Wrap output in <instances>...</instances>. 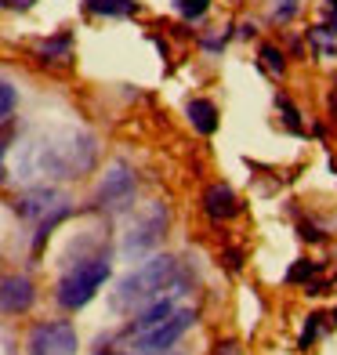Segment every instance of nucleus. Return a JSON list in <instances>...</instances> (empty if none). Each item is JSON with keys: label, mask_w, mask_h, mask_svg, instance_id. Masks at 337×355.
Returning a JSON list of instances; mask_svg holds the SVG:
<instances>
[{"label": "nucleus", "mask_w": 337, "mask_h": 355, "mask_svg": "<svg viewBox=\"0 0 337 355\" xmlns=\"http://www.w3.org/2000/svg\"><path fill=\"white\" fill-rule=\"evenodd\" d=\"M15 105H19V94H15L11 84H4V80H0V120H8L11 112H15Z\"/></svg>", "instance_id": "nucleus-18"}, {"label": "nucleus", "mask_w": 337, "mask_h": 355, "mask_svg": "<svg viewBox=\"0 0 337 355\" xmlns=\"http://www.w3.org/2000/svg\"><path fill=\"white\" fill-rule=\"evenodd\" d=\"M309 40H312V47H316L323 58H334V55H337V19H334L330 26L309 29Z\"/></svg>", "instance_id": "nucleus-14"}, {"label": "nucleus", "mask_w": 337, "mask_h": 355, "mask_svg": "<svg viewBox=\"0 0 337 355\" xmlns=\"http://www.w3.org/2000/svg\"><path fill=\"white\" fill-rule=\"evenodd\" d=\"M164 232H167V207L164 203H149L146 211L131 221V229H127V236H123V243H120L123 257L127 261H141L146 254L156 250V243L164 239Z\"/></svg>", "instance_id": "nucleus-4"}, {"label": "nucleus", "mask_w": 337, "mask_h": 355, "mask_svg": "<svg viewBox=\"0 0 337 355\" xmlns=\"http://www.w3.org/2000/svg\"><path fill=\"white\" fill-rule=\"evenodd\" d=\"M109 257L105 254H94V257H84V261H76L66 276L58 279V290H55V297L58 304L66 312H76V309H84V304L98 294L102 283L109 279Z\"/></svg>", "instance_id": "nucleus-3"}, {"label": "nucleus", "mask_w": 337, "mask_h": 355, "mask_svg": "<svg viewBox=\"0 0 337 355\" xmlns=\"http://www.w3.org/2000/svg\"><path fill=\"white\" fill-rule=\"evenodd\" d=\"M69 51H73L69 33H58V37H51V40H40V44H37V55H40L44 62H66Z\"/></svg>", "instance_id": "nucleus-15"}, {"label": "nucleus", "mask_w": 337, "mask_h": 355, "mask_svg": "<svg viewBox=\"0 0 337 355\" xmlns=\"http://www.w3.org/2000/svg\"><path fill=\"white\" fill-rule=\"evenodd\" d=\"M94 159H98V141L84 131H55L44 135L33 145H26L19 159L22 178H55V182H69V178H84Z\"/></svg>", "instance_id": "nucleus-1"}, {"label": "nucleus", "mask_w": 337, "mask_h": 355, "mask_svg": "<svg viewBox=\"0 0 337 355\" xmlns=\"http://www.w3.org/2000/svg\"><path fill=\"white\" fill-rule=\"evenodd\" d=\"M319 319H323V315H309V322H304V330H301V341H297V345H301L304 352H309V345L316 341V334H319Z\"/></svg>", "instance_id": "nucleus-21"}, {"label": "nucleus", "mask_w": 337, "mask_h": 355, "mask_svg": "<svg viewBox=\"0 0 337 355\" xmlns=\"http://www.w3.org/2000/svg\"><path fill=\"white\" fill-rule=\"evenodd\" d=\"M185 112H189V123L196 127L200 135H214L218 131V109H214L211 98H192Z\"/></svg>", "instance_id": "nucleus-12"}, {"label": "nucleus", "mask_w": 337, "mask_h": 355, "mask_svg": "<svg viewBox=\"0 0 337 355\" xmlns=\"http://www.w3.org/2000/svg\"><path fill=\"white\" fill-rule=\"evenodd\" d=\"M174 279H178V261H174L171 254H156V257L141 261L135 272H127V276L116 283V290H112V309L116 312L146 309L149 301L167 294V290L174 286Z\"/></svg>", "instance_id": "nucleus-2"}, {"label": "nucleus", "mask_w": 337, "mask_h": 355, "mask_svg": "<svg viewBox=\"0 0 337 355\" xmlns=\"http://www.w3.org/2000/svg\"><path fill=\"white\" fill-rule=\"evenodd\" d=\"M334 322H337V309H334Z\"/></svg>", "instance_id": "nucleus-29"}, {"label": "nucleus", "mask_w": 337, "mask_h": 355, "mask_svg": "<svg viewBox=\"0 0 337 355\" xmlns=\"http://www.w3.org/2000/svg\"><path fill=\"white\" fill-rule=\"evenodd\" d=\"M80 337L69 322H40L26 337V355H76Z\"/></svg>", "instance_id": "nucleus-8"}, {"label": "nucleus", "mask_w": 337, "mask_h": 355, "mask_svg": "<svg viewBox=\"0 0 337 355\" xmlns=\"http://www.w3.org/2000/svg\"><path fill=\"white\" fill-rule=\"evenodd\" d=\"M171 312H174V301H171V297H156V301L146 304V309L135 312V319H131V327H127V330H131V334H141V330H149L153 322L167 319Z\"/></svg>", "instance_id": "nucleus-11"}, {"label": "nucleus", "mask_w": 337, "mask_h": 355, "mask_svg": "<svg viewBox=\"0 0 337 355\" xmlns=\"http://www.w3.org/2000/svg\"><path fill=\"white\" fill-rule=\"evenodd\" d=\"M98 355H112V352H109V348H105V352H98Z\"/></svg>", "instance_id": "nucleus-27"}, {"label": "nucleus", "mask_w": 337, "mask_h": 355, "mask_svg": "<svg viewBox=\"0 0 337 355\" xmlns=\"http://www.w3.org/2000/svg\"><path fill=\"white\" fill-rule=\"evenodd\" d=\"M37 286L29 276H0V312L4 315H22L33 309Z\"/></svg>", "instance_id": "nucleus-9"}, {"label": "nucleus", "mask_w": 337, "mask_h": 355, "mask_svg": "<svg viewBox=\"0 0 337 355\" xmlns=\"http://www.w3.org/2000/svg\"><path fill=\"white\" fill-rule=\"evenodd\" d=\"M203 211L211 214L214 221H229L239 214V196L229 185H211L203 192Z\"/></svg>", "instance_id": "nucleus-10"}, {"label": "nucleus", "mask_w": 337, "mask_h": 355, "mask_svg": "<svg viewBox=\"0 0 337 355\" xmlns=\"http://www.w3.org/2000/svg\"><path fill=\"white\" fill-rule=\"evenodd\" d=\"M214 355H239V345H236V341H225V345H218Z\"/></svg>", "instance_id": "nucleus-24"}, {"label": "nucleus", "mask_w": 337, "mask_h": 355, "mask_svg": "<svg viewBox=\"0 0 337 355\" xmlns=\"http://www.w3.org/2000/svg\"><path fill=\"white\" fill-rule=\"evenodd\" d=\"M279 109L286 112V123H291V127H294V131H301V123H297V109H294L291 102H286V98H279Z\"/></svg>", "instance_id": "nucleus-23"}, {"label": "nucleus", "mask_w": 337, "mask_h": 355, "mask_svg": "<svg viewBox=\"0 0 337 355\" xmlns=\"http://www.w3.org/2000/svg\"><path fill=\"white\" fill-rule=\"evenodd\" d=\"M15 211H19V218L26 221H47V218H69V200L62 196L58 189L51 185H33V189H26L19 200H15Z\"/></svg>", "instance_id": "nucleus-7"}, {"label": "nucleus", "mask_w": 337, "mask_h": 355, "mask_svg": "<svg viewBox=\"0 0 337 355\" xmlns=\"http://www.w3.org/2000/svg\"><path fill=\"white\" fill-rule=\"evenodd\" d=\"M135 192H138V178L127 164H112L98 189H94V207H102V211H127V207L135 203Z\"/></svg>", "instance_id": "nucleus-6"}, {"label": "nucleus", "mask_w": 337, "mask_h": 355, "mask_svg": "<svg viewBox=\"0 0 337 355\" xmlns=\"http://www.w3.org/2000/svg\"><path fill=\"white\" fill-rule=\"evenodd\" d=\"M316 272H319L316 261H297V265L291 268V276H286V279H291V283H301V279H312Z\"/></svg>", "instance_id": "nucleus-20"}, {"label": "nucleus", "mask_w": 337, "mask_h": 355, "mask_svg": "<svg viewBox=\"0 0 337 355\" xmlns=\"http://www.w3.org/2000/svg\"><path fill=\"white\" fill-rule=\"evenodd\" d=\"M330 8H337V0H330Z\"/></svg>", "instance_id": "nucleus-28"}, {"label": "nucleus", "mask_w": 337, "mask_h": 355, "mask_svg": "<svg viewBox=\"0 0 337 355\" xmlns=\"http://www.w3.org/2000/svg\"><path fill=\"white\" fill-rule=\"evenodd\" d=\"M297 11H301V0H276V4H272V19H276V22H291Z\"/></svg>", "instance_id": "nucleus-19"}, {"label": "nucleus", "mask_w": 337, "mask_h": 355, "mask_svg": "<svg viewBox=\"0 0 337 355\" xmlns=\"http://www.w3.org/2000/svg\"><path fill=\"white\" fill-rule=\"evenodd\" d=\"M192 322H196V312H192V309H174L167 319H159V322H153L149 330L135 334L131 355H164L167 348H174L182 341Z\"/></svg>", "instance_id": "nucleus-5"}, {"label": "nucleus", "mask_w": 337, "mask_h": 355, "mask_svg": "<svg viewBox=\"0 0 337 355\" xmlns=\"http://www.w3.org/2000/svg\"><path fill=\"white\" fill-rule=\"evenodd\" d=\"M84 8L102 19H127V15H138V0H84Z\"/></svg>", "instance_id": "nucleus-13"}, {"label": "nucleus", "mask_w": 337, "mask_h": 355, "mask_svg": "<svg viewBox=\"0 0 337 355\" xmlns=\"http://www.w3.org/2000/svg\"><path fill=\"white\" fill-rule=\"evenodd\" d=\"M174 8H178L182 19L196 22V19H203V15H207V8H211V0H174Z\"/></svg>", "instance_id": "nucleus-16"}, {"label": "nucleus", "mask_w": 337, "mask_h": 355, "mask_svg": "<svg viewBox=\"0 0 337 355\" xmlns=\"http://www.w3.org/2000/svg\"><path fill=\"white\" fill-rule=\"evenodd\" d=\"M0 178H4V138H0Z\"/></svg>", "instance_id": "nucleus-25"}, {"label": "nucleus", "mask_w": 337, "mask_h": 355, "mask_svg": "<svg viewBox=\"0 0 337 355\" xmlns=\"http://www.w3.org/2000/svg\"><path fill=\"white\" fill-rule=\"evenodd\" d=\"M33 4H37V0H0V8H4V11H29Z\"/></svg>", "instance_id": "nucleus-22"}, {"label": "nucleus", "mask_w": 337, "mask_h": 355, "mask_svg": "<svg viewBox=\"0 0 337 355\" xmlns=\"http://www.w3.org/2000/svg\"><path fill=\"white\" fill-rule=\"evenodd\" d=\"M261 58H265V66L272 73H283L286 69V58H283V51H279L276 44H261Z\"/></svg>", "instance_id": "nucleus-17"}, {"label": "nucleus", "mask_w": 337, "mask_h": 355, "mask_svg": "<svg viewBox=\"0 0 337 355\" xmlns=\"http://www.w3.org/2000/svg\"><path fill=\"white\" fill-rule=\"evenodd\" d=\"M330 109H334V116H337V98H334V102H330Z\"/></svg>", "instance_id": "nucleus-26"}]
</instances>
